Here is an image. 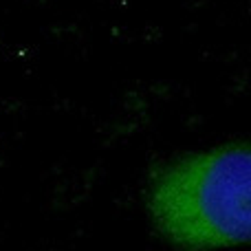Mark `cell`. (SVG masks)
<instances>
[{
	"label": "cell",
	"mask_w": 251,
	"mask_h": 251,
	"mask_svg": "<svg viewBox=\"0 0 251 251\" xmlns=\"http://www.w3.org/2000/svg\"><path fill=\"white\" fill-rule=\"evenodd\" d=\"M143 203L154 231L181 251H216L251 238V152L227 141L185 152L150 172Z\"/></svg>",
	"instance_id": "cell-1"
}]
</instances>
